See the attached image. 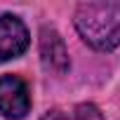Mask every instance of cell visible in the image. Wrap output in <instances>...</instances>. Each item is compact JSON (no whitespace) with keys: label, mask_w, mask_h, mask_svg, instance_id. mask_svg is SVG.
Returning a JSON list of instances; mask_svg holds the SVG:
<instances>
[{"label":"cell","mask_w":120,"mask_h":120,"mask_svg":"<svg viewBox=\"0 0 120 120\" xmlns=\"http://www.w3.org/2000/svg\"><path fill=\"white\" fill-rule=\"evenodd\" d=\"M38 49H40V61L42 68L52 75H64L71 68V59H68V49L66 42L56 28L52 26H42L40 28V40H38Z\"/></svg>","instance_id":"3"},{"label":"cell","mask_w":120,"mask_h":120,"mask_svg":"<svg viewBox=\"0 0 120 120\" xmlns=\"http://www.w3.org/2000/svg\"><path fill=\"white\" fill-rule=\"evenodd\" d=\"M42 120H66V118L61 115V111H49V113H47Z\"/></svg>","instance_id":"6"},{"label":"cell","mask_w":120,"mask_h":120,"mask_svg":"<svg viewBox=\"0 0 120 120\" xmlns=\"http://www.w3.org/2000/svg\"><path fill=\"white\" fill-rule=\"evenodd\" d=\"M31 45V33L17 14H0V64L21 56Z\"/></svg>","instance_id":"4"},{"label":"cell","mask_w":120,"mask_h":120,"mask_svg":"<svg viewBox=\"0 0 120 120\" xmlns=\"http://www.w3.org/2000/svg\"><path fill=\"white\" fill-rule=\"evenodd\" d=\"M73 120H104V113L97 104H78L73 111Z\"/></svg>","instance_id":"5"},{"label":"cell","mask_w":120,"mask_h":120,"mask_svg":"<svg viewBox=\"0 0 120 120\" xmlns=\"http://www.w3.org/2000/svg\"><path fill=\"white\" fill-rule=\"evenodd\" d=\"M31 111V92L24 78L0 75V115L7 120H24Z\"/></svg>","instance_id":"2"},{"label":"cell","mask_w":120,"mask_h":120,"mask_svg":"<svg viewBox=\"0 0 120 120\" xmlns=\"http://www.w3.org/2000/svg\"><path fill=\"white\" fill-rule=\"evenodd\" d=\"M73 26L85 45L97 52H113L120 47V3L92 0L80 3L73 12Z\"/></svg>","instance_id":"1"}]
</instances>
